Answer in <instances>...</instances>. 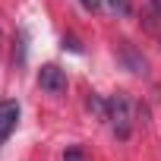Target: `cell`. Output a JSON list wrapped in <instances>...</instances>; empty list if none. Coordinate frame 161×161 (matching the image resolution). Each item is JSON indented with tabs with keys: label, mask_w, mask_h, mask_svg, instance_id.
Listing matches in <instances>:
<instances>
[{
	"label": "cell",
	"mask_w": 161,
	"mask_h": 161,
	"mask_svg": "<svg viewBox=\"0 0 161 161\" xmlns=\"http://www.w3.org/2000/svg\"><path fill=\"white\" fill-rule=\"evenodd\" d=\"M108 123L117 139H130L133 133V101L126 95H114L108 101Z\"/></svg>",
	"instance_id": "cell-1"
},
{
	"label": "cell",
	"mask_w": 161,
	"mask_h": 161,
	"mask_svg": "<svg viewBox=\"0 0 161 161\" xmlns=\"http://www.w3.org/2000/svg\"><path fill=\"white\" fill-rule=\"evenodd\" d=\"M38 86H41V92H44V95L60 98V95L66 92V73H63L60 66L47 63V66H41V69H38Z\"/></svg>",
	"instance_id": "cell-2"
},
{
	"label": "cell",
	"mask_w": 161,
	"mask_h": 161,
	"mask_svg": "<svg viewBox=\"0 0 161 161\" xmlns=\"http://www.w3.org/2000/svg\"><path fill=\"white\" fill-rule=\"evenodd\" d=\"M19 123V101L7 98V101H0V142H7L10 133L16 130Z\"/></svg>",
	"instance_id": "cell-3"
},
{
	"label": "cell",
	"mask_w": 161,
	"mask_h": 161,
	"mask_svg": "<svg viewBox=\"0 0 161 161\" xmlns=\"http://www.w3.org/2000/svg\"><path fill=\"white\" fill-rule=\"evenodd\" d=\"M120 60H123L133 73H145V66H148V63H145V57H142L133 44H120Z\"/></svg>",
	"instance_id": "cell-4"
},
{
	"label": "cell",
	"mask_w": 161,
	"mask_h": 161,
	"mask_svg": "<svg viewBox=\"0 0 161 161\" xmlns=\"http://www.w3.org/2000/svg\"><path fill=\"white\" fill-rule=\"evenodd\" d=\"M89 111H92L98 120H108V101H104V98L92 95V98H89Z\"/></svg>",
	"instance_id": "cell-5"
},
{
	"label": "cell",
	"mask_w": 161,
	"mask_h": 161,
	"mask_svg": "<svg viewBox=\"0 0 161 161\" xmlns=\"http://www.w3.org/2000/svg\"><path fill=\"white\" fill-rule=\"evenodd\" d=\"M63 161H89V158H86L82 148H66L63 152Z\"/></svg>",
	"instance_id": "cell-6"
},
{
	"label": "cell",
	"mask_w": 161,
	"mask_h": 161,
	"mask_svg": "<svg viewBox=\"0 0 161 161\" xmlns=\"http://www.w3.org/2000/svg\"><path fill=\"white\" fill-rule=\"evenodd\" d=\"M108 7L117 10V13H130V3H126V0H108Z\"/></svg>",
	"instance_id": "cell-7"
},
{
	"label": "cell",
	"mask_w": 161,
	"mask_h": 161,
	"mask_svg": "<svg viewBox=\"0 0 161 161\" xmlns=\"http://www.w3.org/2000/svg\"><path fill=\"white\" fill-rule=\"evenodd\" d=\"M63 47H69V51H76V54L82 51V44H79V41L73 38V35H69V38H63Z\"/></svg>",
	"instance_id": "cell-8"
},
{
	"label": "cell",
	"mask_w": 161,
	"mask_h": 161,
	"mask_svg": "<svg viewBox=\"0 0 161 161\" xmlns=\"http://www.w3.org/2000/svg\"><path fill=\"white\" fill-rule=\"evenodd\" d=\"M152 7H155V13L161 16V0H152Z\"/></svg>",
	"instance_id": "cell-9"
}]
</instances>
